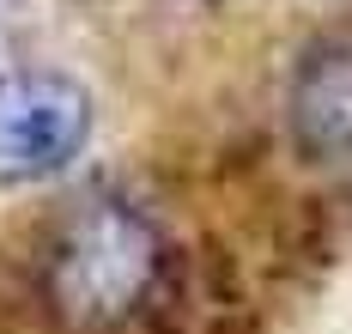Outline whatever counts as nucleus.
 Listing matches in <instances>:
<instances>
[{
  "label": "nucleus",
  "instance_id": "nucleus-2",
  "mask_svg": "<svg viewBox=\"0 0 352 334\" xmlns=\"http://www.w3.org/2000/svg\"><path fill=\"white\" fill-rule=\"evenodd\" d=\"M91 140V91L55 67L0 74V188L61 177Z\"/></svg>",
  "mask_w": 352,
  "mask_h": 334
},
{
  "label": "nucleus",
  "instance_id": "nucleus-1",
  "mask_svg": "<svg viewBox=\"0 0 352 334\" xmlns=\"http://www.w3.org/2000/svg\"><path fill=\"white\" fill-rule=\"evenodd\" d=\"M158 267H164L158 225L128 201H91L49 243L43 292L67 329H116L146 304Z\"/></svg>",
  "mask_w": 352,
  "mask_h": 334
},
{
  "label": "nucleus",
  "instance_id": "nucleus-3",
  "mask_svg": "<svg viewBox=\"0 0 352 334\" xmlns=\"http://www.w3.org/2000/svg\"><path fill=\"white\" fill-rule=\"evenodd\" d=\"M285 122L304 158L340 164L352 158V43H316L285 91Z\"/></svg>",
  "mask_w": 352,
  "mask_h": 334
},
{
  "label": "nucleus",
  "instance_id": "nucleus-4",
  "mask_svg": "<svg viewBox=\"0 0 352 334\" xmlns=\"http://www.w3.org/2000/svg\"><path fill=\"white\" fill-rule=\"evenodd\" d=\"M19 12H25V0H0V55H6V43L19 31Z\"/></svg>",
  "mask_w": 352,
  "mask_h": 334
}]
</instances>
